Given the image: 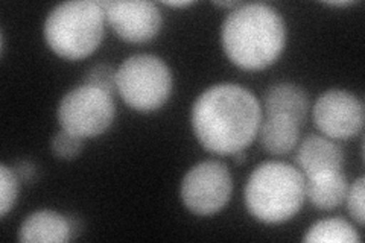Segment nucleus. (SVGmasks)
<instances>
[{
  "label": "nucleus",
  "mask_w": 365,
  "mask_h": 243,
  "mask_svg": "<svg viewBox=\"0 0 365 243\" xmlns=\"http://www.w3.org/2000/svg\"><path fill=\"white\" fill-rule=\"evenodd\" d=\"M295 163L304 178H311L315 175H323V173L342 170L344 152L332 138L309 135L297 149Z\"/></svg>",
  "instance_id": "9d476101"
},
{
  "label": "nucleus",
  "mask_w": 365,
  "mask_h": 243,
  "mask_svg": "<svg viewBox=\"0 0 365 243\" xmlns=\"http://www.w3.org/2000/svg\"><path fill=\"white\" fill-rule=\"evenodd\" d=\"M326 5H329V6H349V5H353V2H327Z\"/></svg>",
  "instance_id": "5701e85b"
},
{
  "label": "nucleus",
  "mask_w": 365,
  "mask_h": 243,
  "mask_svg": "<svg viewBox=\"0 0 365 243\" xmlns=\"http://www.w3.org/2000/svg\"><path fill=\"white\" fill-rule=\"evenodd\" d=\"M317 128L332 140H347L361 133L365 119L364 103L350 91L329 90L312 108Z\"/></svg>",
  "instance_id": "6e6552de"
},
{
  "label": "nucleus",
  "mask_w": 365,
  "mask_h": 243,
  "mask_svg": "<svg viewBox=\"0 0 365 243\" xmlns=\"http://www.w3.org/2000/svg\"><path fill=\"white\" fill-rule=\"evenodd\" d=\"M349 182L344 172H330L304 178V195L318 210H334L346 200Z\"/></svg>",
  "instance_id": "ddd939ff"
},
{
  "label": "nucleus",
  "mask_w": 365,
  "mask_h": 243,
  "mask_svg": "<svg viewBox=\"0 0 365 243\" xmlns=\"http://www.w3.org/2000/svg\"><path fill=\"white\" fill-rule=\"evenodd\" d=\"M106 21L116 36L131 44L151 41L162 29V11L154 2H101Z\"/></svg>",
  "instance_id": "1a4fd4ad"
},
{
  "label": "nucleus",
  "mask_w": 365,
  "mask_h": 243,
  "mask_svg": "<svg viewBox=\"0 0 365 243\" xmlns=\"http://www.w3.org/2000/svg\"><path fill=\"white\" fill-rule=\"evenodd\" d=\"M72 231V224L67 217L52 210H40L21 222L19 240L23 243H64L71 240Z\"/></svg>",
  "instance_id": "9b49d317"
},
{
  "label": "nucleus",
  "mask_w": 365,
  "mask_h": 243,
  "mask_svg": "<svg viewBox=\"0 0 365 243\" xmlns=\"http://www.w3.org/2000/svg\"><path fill=\"white\" fill-rule=\"evenodd\" d=\"M221 41L227 58L236 67L259 72L279 60L287 44V28L274 8L244 4L225 17Z\"/></svg>",
  "instance_id": "f03ea898"
},
{
  "label": "nucleus",
  "mask_w": 365,
  "mask_h": 243,
  "mask_svg": "<svg viewBox=\"0 0 365 243\" xmlns=\"http://www.w3.org/2000/svg\"><path fill=\"white\" fill-rule=\"evenodd\" d=\"M232 157H233V161H235L236 165H242V163H245V150H239V152L233 154Z\"/></svg>",
  "instance_id": "412c9836"
},
{
  "label": "nucleus",
  "mask_w": 365,
  "mask_h": 243,
  "mask_svg": "<svg viewBox=\"0 0 365 243\" xmlns=\"http://www.w3.org/2000/svg\"><path fill=\"white\" fill-rule=\"evenodd\" d=\"M267 115H284L302 125L309 111V98L306 91L289 83L272 86L264 98Z\"/></svg>",
  "instance_id": "f8f14e48"
},
{
  "label": "nucleus",
  "mask_w": 365,
  "mask_h": 243,
  "mask_svg": "<svg viewBox=\"0 0 365 243\" xmlns=\"http://www.w3.org/2000/svg\"><path fill=\"white\" fill-rule=\"evenodd\" d=\"M200 145L216 155H233L255 140L262 123L256 96L236 84H218L198 96L190 114Z\"/></svg>",
  "instance_id": "f257e3e1"
},
{
  "label": "nucleus",
  "mask_w": 365,
  "mask_h": 243,
  "mask_svg": "<svg viewBox=\"0 0 365 243\" xmlns=\"http://www.w3.org/2000/svg\"><path fill=\"white\" fill-rule=\"evenodd\" d=\"M259 140L271 155H287L295 149L300 138V125L284 115H267L259 126Z\"/></svg>",
  "instance_id": "4468645a"
},
{
  "label": "nucleus",
  "mask_w": 365,
  "mask_h": 243,
  "mask_svg": "<svg viewBox=\"0 0 365 243\" xmlns=\"http://www.w3.org/2000/svg\"><path fill=\"white\" fill-rule=\"evenodd\" d=\"M118 93L127 105L139 113L162 108L173 93V73L155 55H133L116 73Z\"/></svg>",
  "instance_id": "39448f33"
},
{
  "label": "nucleus",
  "mask_w": 365,
  "mask_h": 243,
  "mask_svg": "<svg viewBox=\"0 0 365 243\" xmlns=\"http://www.w3.org/2000/svg\"><path fill=\"white\" fill-rule=\"evenodd\" d=\"M193 2H163L166 6H173V8H186L190 6Z\"/></svg>",
  "instance_id": "4be33fe9"
},
{
  "label": "nucleus",
  "mask_w": 365,
  "mask_h": 243,
  "mask_svg": "<svg viewBox=\"0 0 365 243\" xmlns=\"http://www.w3.org/2000/svg\"><path fill=\"white\" fill-rule=\"evenodd\" d=\"M19 196V177L14 169L0 166V216L5 217L13 210Z\"/></svg>",
  "instance_id": "f3484780"
},
{
  "label": "nucleus",
  "mask_w": 365,
  "mask_h": 243,
  "mask_svg": "<svg viewBox=\"0 0 365 243\" xmlns=\"http://www.w3.org/2000/svg\"><path fill=\"white\" fill-rule=\"evenodd\" d=\"M84 140L64 130L58 131L51 142L52 154L60 160H75L79 154L83 152Z\"/></svg>",
  "instance_id": "a211bd4d"
},
{
  "label": "nucleus",
  "mask_w": 365,
  "mask_h": 243,
  "mask_svg": "<svg viewBox=\"0 0 365 243\" xmlns=\"http://www.w3.org/2000/svg\"><path fill=\"white\" fill-rule=\"evenodd\" d=\"M14 172L17 173L19 180L29 182L34 177H36V166H34L31 161H21V163L16 166Z\"/></svg>",
  "instance_id": "aec40b11"
},
{
  "label": "nucleus",
  "mask_w": 365,
  "mask_h": 243,
  "mask_svg": "<svg viewBox=\"0 0 365 243\" xmlns=\"http://www.w3.org/2000/svg\"><path fill=\"white\" fill-rule=\"evenodd\" d=\"M233 193V178L227 165L210 160L193 166L181 181L180 195L187 210L195 216L221 212Z\"/></svg>",
  "instance_id": "0eeeda50"
},
{
  "label": "nucleus",
  "mask_w": 365,
  "mask_h": 243,
  "mask_svg": "<svg viewBox=\"0 0 365 243\" xmlns=\"http://www.w3.org/2000/svg\"><path fill=\"white\" fill-rule=\"evenodd\" d=\"M116 115L111 95L99 88L79 86L60 100L56 118L61 130L79 138H95L104 134Z\"/></svg>",
  "instance_id": "423d86ee"
},
{
  "label": "nucleus",
  "mask_w": 365,
  "mask_h": 243,
  "mask_svg": "<svg viewBox=\"0 0 365 243\" xmlns=\"http://www.w3.org/2000/svg\"><path fill=\"white\" fill-rule=\"evenodd\" d=\"M306 200L303 173L280 161L259 165L247 181L245 207L256 221L267 225L288 222Z\"/></svg>",
  "instance_id": "7ed1b4c3"
},
{
  "label": "nucleus",
  "mask_w": 365,
  "mask_h": 243,
  "mask_svg": "<svg viewBox=\"0 0 365 243\" xmlns=\"http://www.w3.org/2000/svg\"><path fill=\"white\" fill-rule=\"evenodd\" d=\"M304 242L322 243H359L361 237L356 228L341 217H329L314 224L307 229Z\"/></svg>",
  "instance_id": "2eb2a0df"
},
{
  "label": "nucleus",
  "mask_w": 365,
  "mask_h": 243,
  "mask_svg": "<svg viewBox=\"0 0 365 243\" xmlns=\"http://www.w3.org/2000/svg\"><path fill=\"white\" fill-rule=\"evenodd\" d=\"M106 16L101 2L73 0L56 5L44 21V40L49 49L68 61L84 60L104 38Z\"/></svg>",
  "instance_id": "20e7f679"
},
{
  "label": "nucleus",
  "mask_w": 365,
  "mask_h": 243,
  "mask_svg": "<svg viewBox=\"0 0 365 243\" xmlns=\"http://www.w3.org/2000/svg\"><path fill=\"white\" fill-rule=\"evenodd\" d=\"M364 186H365V180L361 177L353 182L351 186H349L346 200H344L347 202V210L351 219L359 227L364 225V193H365Z\"/></svg>",
  "instance_id": "6ab92c4d"
},
{
  "label": "nucleus",
  "mask_w": 365,
  "mask_h": 243,
  "mask_svg": "<svg viewBox=\"0 0 365 243\" xmlns=\"http://www.w3.org/2000/svg\"><path fill=\"white\" fill-rule=\"evenodd\" d=\"M116 73H118V68H114L110 64H106V63L96 64L93 67H90L86 72L83 86L99 88L102 91H106V93L114 96V93H118Z\"/></svg>",
  "instance_id": "dca6fc26"
}]
</instances>
